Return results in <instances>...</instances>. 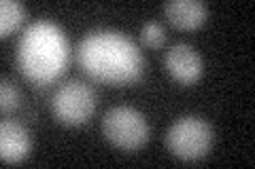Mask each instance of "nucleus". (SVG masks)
<instances>
[{
	"label": "nucleus",
	"mask_w": 255,
	"mask_h": 169,
	"mask_svg": "<svg viewBox=\"0 0 255 169\" xmlns=\"http://www.w3.org/2000/svg\"><path fill=\"white\" fill-rule=\"evenodd\" d=\"M140 38H142V43L149 45V47H159L166 40L164 26L159 21H147L145 26H142Z\"/></svg>",
	"instance_id": "obj_10"
},
{
	"label": "nucleus",
	"mask_w": 255,
	"mask_h": 169,
	"mask_svg": "<svg viewBox=\"0 0 255 169\" xmlns=\"http://www.w3.org/2000/svg\"><path fill=\"white\" fill-rule=\"evenodd\" d=\"M164 66L170 72V76L174 80H179L183 85L196 83L198 78L202 76V57L194 47L189 45H172L168 51H166L164 57Z\"/></svg>",
	"instance_id": "obj_6"
},
{
	"label": "nucleus",
	"mask_w": 255,
	"mask_h": 169,
	"mask_svg": "<svg viewBox=\"0 0 255 169\" xmlns=\"http://www.w3.org/2000/svg\"><path fill=\"white\" fill-rule=\"evenodd\" d=\"M28 17L26 6L17 0H2L0 2V36H9Z\"/></svg>",
	"instance_id": "obj_9"
},
{
	"label": "nucleus",
	"mask_w": 255,
	"mask_h": 169,
	"mask_svg": "<svg viewBox=\"0 0 255 169\" xmlns=\"http://www.w3.org/2000/svg\"><path fill=\"white\" fill-rule=\"evenodd\" d=\"M51 110L66 125H83L96 110V93L81 80H68L53 93Z\"/></svg>",
	"instance_id": "obj_5"
},
{
	"label": "nucleus",
	"mask_w": 255,
	"mask_h": 169,
	"mask_svg": "<svg viewBox=\"0 0 255 169\" xmlns=\"http://www.w3.org/2000/svg\"><path fill=\"white\" fill-rule=\"evenodd\" d=\"M19 106V91L11 80L2 78V87H0V108L2 110H13Z\"/></svg>",
	"instance_id": "obj_11"
},
{
	"label": "nucleus",
	"mask_w": 255,
	"mask_h": 169,
	"mask_svg": "<svg viewBox=\"0 0 255 169\" xmlns=\"http://www.w3.org/2000/svg\"><path fill=\"white\" fill-rule=\"evenodd\" d=\"M30 148L32 142L26 127L15 120L0 123V159L4 163H19L30 155Z\"/></svg>",
	"instance_id": "obj_7"
},
{
	"label": "nucleus",
	"mask_w": 255,
	"mask_h": 169,
	"mask_svg": "<svg viewBox=\"0 0 255 169\" xmlns=\"http://www.w3.org/2000/svg\"><path fill=\"white\" fill-rule=\"evenodd\" d=\"M164 15L172 26L194 30L206 19V4L200 0H170L164 4Z\"/></svg>",
	"instance_id": "obj_8"
},
{
	"label": "nucleus",
	"mask_w": 255,
	"mask_h": 169,
	"mask_svg": "<svg viewBox=\"0 0 255 169\" xmlns=\"http://www.w3.org/2000/svg\"><path fill=\"white\" fill-rule=\"evenodd\" d=\"M17 68L30 83L49 85L68 68L70 45L55 21L38 19L23 30L17 43Z\"/></svg>",
	"instance_id": "obj_2"
},
{
	"label": "nucleus",
	"mask_w": 255,
	"mask_h": 169,
	"mask_svg": "<svg viewBox=\"0 0 255 169\" xmlns=\"http://www.w3.org/2000/svg\"><path fill=\"white\" fill-rule=\"evenodd\" d=\"M213 127L200 116H183L166 131V146L174 157L196 161L209 155L213 146Z\"/></svg>",
	"instance_id": "obj_4"
},
{
	"label": "nucleus",
	"mask_w": 255,
	"mask_h": 169,
	"mask_svg": "<svg viewBox=\"0 0 255 169\" xmlns=\"http://www.w3.org/2000/svg\"><path fill=\"white\" fill-rule=\"evenodd\" d=\"M77 63L90 78L107 85H132L145 74L136 43L119 30H92L79 40Z\"/></svg>",
	"instance_id": "obj_1"
},
{
	"label": "nucleus",
	"mask_w": 255,
	"mask_h": 169,
	"mask_svg": "<svg viewBox=\"0 0 255 169\" xmlns=\"http://www.w3.org/2000/svg\"><path fill=\"white\" fill-rule=\"evenodd\" d=\"M102 133L122 150H138L149 140V123L140 110L132 106H115L102 118Z\"/></svg>",
	"instance_id": "obj_3"
}]
</instances>
